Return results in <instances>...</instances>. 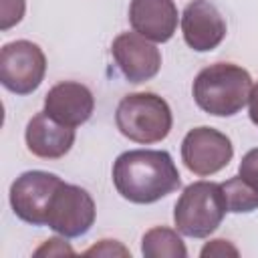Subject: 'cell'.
Returning a JSON list of instances; mask_svg holds the SVG:
<instances>
[{"label": "cell", "mask_w": 258, "mask_h": 258, "mask_svg": "<svg viewBox=\"0 0 258 258\" xmlns=\"http://www.w3.org/2000/svg\"><path fill=\"white\" fill-rule=\"evenodd\" d=\"M46 73L42 48L30 40H14L0 50V83L16 95L36 91Z\"/></svg>", "instance_id": "obj_5"}, {"label": "cell", "mask_w": 258, "mask_h": 258, "mask_svg": "<svg viewBox=\"0 0 258 258\" xmlns=\"http://www.w3.org/2000/svg\"><path fill=\"white\" fill-rule=\"evenodd\" d=\"M129 22L135 32L151 42H167L177 28V8L173 0H131Z\"/></svg>", "instance_id": "obj_13"}, {"label": "cell", "mask_w": 258, "mask_h": 258, "mask_svg": "<svg viewBox=\"0 0 258 258\" xmlns=\"http://www.w3.org/2000/svg\"><path fill=\"white\" fill-rule=\"evenodd\" d=\"M60 183L62 179L56 173L42 169L24 171L10 185L12 212L26 224L46 226L48 208Z\"/></svg>", "instance_id": "obj_6"}, {"label": "cell", "mask_w": 258, "mask_h": 258, "mask_svg": "<svg viewBox=\"0 0 258 258\" xmlns=\"http://www.w3.org/2000/svg\"><path fill=\"white\" fill-rule=\"evenodd\" d=\"M200 256H204V258H206V256H238V248L232 246L228 240L218 238V240H210V242L202 248Z\"/></svg>", "instance_id": "obj_18"}, {"label": "cell", "mask_w": 258, "mask_h": 258, "mask_svg": "<svg viewBox=\"0 0 258 258\" xmlns=\"http://www.w3.org/2000/svg\"><path fill=\"white\" fill-rule=\"evenodd\" d=\"M248 115H250V121L258 127V83L252 87L250 91V99H248Z\"/></svg>", "instance_id": "obj_21"}, {"label": "cell", "mask_w": 258, "mask_h": 258, "mask_svg": "<svg viewBox=\"0 0 258 258\" xmlns=\"http://www.w3.org/2000/svg\"><path fill=\"white\" fill-rule=\"evenodd\" d=\"M111 54L129 83H145L159 73L161 52L159 48L139 32H121L113 44Z\"/></svg>", "instance_id": "obj_9"}, {"label": "cell", "mask_w": 258, "mask_h": 258, "mask_svg": "<svg viewBox=\"0 0 258 258\" xmlns=\"http://www.w3.org/2000/svg\"><path fill=\"white\" fill-rule=\"evenodd\" d=\"M34 254H36V256H44V254L54 256V254H75V252H73V248L64 242V236H62V238H50V240H46Z\"/></svg>", "instance_id": "obj_20"}, {"label": "cell", "mask_w": 258, "mask_h": 258, "mask_svg": "<svg viewBox=\"0 0 258 258\" xmlns=\"http://www.w3.org/2000/svg\"><path fill=\"white\" fill-rule=\"evenodd\" d=\"M234 157V145L228 135L214 127H194L181 141V161L196 175H214Z\"/></svg>", "instance_id": "obj_7"}, {"label": "cell", "mask_w": 258, "mask_h": 258, "mask_svg": "<svg viewBox=\"0 0 258 258\" xmlns=\"http://www.w3.org/2000/svg\"><path fill=\"white\" fill-rule=\"evenodd\" d=\"M181 34L196 52L214 50L226 36V22L220 10L208 0H194L183 8Z\"/></svg>", "instance_id": "obj_10"}, {"label": "cell", "mask_w": 258, "mask_h": 258, "mask_svg": "<svg viewBox=\"0 0 258 258\" xmlns=\"http://www.w3.org/2000/svg\"><path fill=\"white\" fill-rule=\"evenodd\" d=\"M226 212L228 208L220 183L194 181L183 187L175 202V230L189 238H208L218 230Z\"/></svg>", "instance_id": "obj_4"}, {"label": "cell", "mask_w": 258, "mask_h": 258, "mask_svg": "<svg viewBox=\"0 0 258 258\" xmlns=\"http://www.w3.org/2000/svg\"><path fill=\"white\" fill-rule=\"evenodd\" d=\"M85 254H87V256H91V254H97V256H113V254L129 256V250H127V248H123L117 240H101V244H97V246L89 248Z\"/></svg>", "instance_id": "obj_19"}, {"label": "cell", "mask_w": 258, "mask_h": 258, "mask_svg": "<svg viewBox=\"0 0 258 258\" xmlns=\"http://www.w3.org/2000/svg\"><path fill=\"white\" fill-rule=\"evenodd\" d=\"M26 147L32 155L40 159L64 157L75 143V127H69L52 119L46 111L36 113L24 131Z\"/></svg>", "instance_id": "obj_12"}, {"label": "cell", "mask_w": 258, "mask_h": 258, "mask_svg": "<svg viewBox=\"0 0 258 258\" xmlns=\"http://www.w3.org/2000/svg\"><path fill=\"white\" fill-rule=\"evenodd\" d=\"M115 123L121 135L135 143L151 145L163 141L173 125L167 101L155 93H129L115 111Z\"/></svg>", "instance_id": "obj_3"}, {"label": "cell", "mask_w": 258, "mask_h": 258, "mask_svg": "<svg viewBox=\"0 0 258 258\" xmlns=\"http://www.w3.org/2000/svg\"><path fill=\"white\" fill-rule=\"evenodd\" d=\"M238 173H240L244 179H248L250 183H254V185L258 187V147L250 149V151L242 157L240 167H238Z\"/></svg>", "instance_id": "obj_17"}, {"label": "cell", "mask_w": 258, "mask_h": 258, "mask_svg": "<svg viewBox=\"0 0 258 258\" xmlns=\"http://www.w3.org/2000/svg\"><path fill=\"white\" fill-rule=\"evenodd\" d=\"M113 183L131 204H153L175 191L181 179L167 151L131 149L115 159Z\"/></svg>", "instance_id": "obj_1"}, {"label": "cell", "mask_w": 258, "mask_h": 258, "mask_svg": "<svg viewBox=\"0 0 258 258\" xmlns=\"http://www.w3.org/2000/svg\"><path fill=\"white\" fill-rule=\"evenodd\" d=\"M141 252L145 258H185L187 250L177 230L155 226L141 238Z\"/></svg>", "instance_id": "obj_14"}, {"label": "cell", "mask_w": 258, "mask_h": 258, "mask_svg": "<svg viewBox=\"0 0 258 258\" xmlns=\"http://www.w3.org/2000/svg\"><path fill=\"white\" fill-rule=\"evenodd\" d=\"M24 0H0V28L8 30L14 24H18L24 16Z\"/></svg>", "instance_id": "obj_16"}, {"label": "cell", "mask_w": 258, "mask_h": 258, "mask_svg": "<svg viewBox=\"0 0 258 258\" xmlns=\"http://www.w3.org/2000/svg\"><path fill=\"white\" fill-rule=\"evenodd\" d=\"M95 202L91 194L73 183H60L46 216V226L64 238H79L87 234L95 222Z\"/></svg>", "instance_id": "obj_8"}, {"label": "cell", "mask_w": 258, "mask_h": 258, "mask_svg": "<svg viewBox=\"0 0 258 258\" xmlns=\"http://www.w3.org/2000/svg\"><path fill=\"white\" fill-rule=\"evenodd\" d=\"M93 109H95V97L91 89L77 81L56 83L44 95V111L52 119L69 127H79L87 123L93 115Z\"/></svg>", "instance_id": "obj_11"}, {"label": "cell", "mask_w": 258, "mask_h": 258, "mask_svg": "<svg viewBox=\"0 0 258 258\" xmlns=\"http://www.w3.org/2000/svg\"><path fill=\"white\" fill-rule=\"evenodd\" d=\"M220 187H222L228 212L246 214V212L258 210V187L254 183H250L248 179H244L240 173L236 177H230L228 181L220 183Z\"/></svg>", "instance_id": "obj_15"}, {"label": "cell", "mask_w": 258, "mask_h": 258, "mask_svg": "<svg viewBox=\"0 0 258 258\" xmlns=\"http://www.w3.org/2000/svg\"><path fill=\"white\" fill-rule=\"evenodd\" d=\"M250 73L234 62H214L202 69L191 93L196 105L214 117H232L244 109L252 91Z\"/></svg>", "instance_id": "obj_2"}]
</instances>
